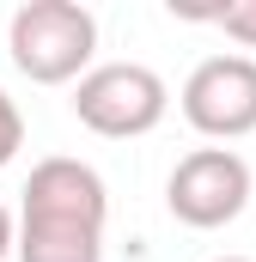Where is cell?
<instances>
[{
  "label": "cell",
  "instance_id": "2",
  "mask_svg": "<svg viewBox=\"0 0 256 262\" xmlns=\"http://www.w3.org/2000/svg\"><path fill=\"white\" fill-rule=\"evenodd\" d=\"M6 55L31 85H73L92 73L98 18L79 0H25L6 25Z\"/></svg>",
  "mask_w": 256,
  "mask_h": 262
},
{
  "label": "cell",
  "instance_id": "3",
  "mask_svg": "<svg viewBox=\"0 0 256 262\" xmlns=\"http://www.w3.org/2000/svg\"><path fill=\"white\" fill-rule=\"evenodd\" d=\"M73 116L104 140H140L165 122L171 110V85L140 61H98L92 73L73 79Z\"/></svg>",
  "mask_w": 256,
  "mask_h": 262
},
{
  "label": "cell",
  "instance_id": "5",
  "mask_svg": "<svg viewBox=\"0 0 256 262\" xmlns=\"http://www.w3.org/2000/svg\"><path fill=\"white\" fill-rule=\"evenodd\" d=\"M183 122L207 140L256 134V55H207L183 79Z\"/></svg>",
  "mask_w": 256,
  "mask_h": 262
},
{
  "label": "cell",
  "instance_id": "1",
  "mask_svg": "<svg viewBox=\"0 0 256 262\" xmlns=\"http://www.w3.org/2000/svg\"><path fill=\"white\" fill-rule=\"evenodd\" d=\"M110 189L86 159H37L12 226L18 262H104Z\"/></svg>",
  "mask_w": 256,
  "mask_h": 262
},
{
  "label": "cell",
  "instance_id": "8",
  "mask_svg": "<svg viewBox=\"0 0 256 262\" xmlns=\"http://www.w3.org/2000/svg\"><path fill=\"white\" fill-rule=\"evenodd\" d=\"M12 256V213H6V201H0V262Z\"/></svg>",
  "mask_w": 256,
  "mask_h": 262
},
{
  "label": "cell",
  "instance_id": "7",
  "mask_svg": "<svg viewBox=\"0 0 256 262\" xmlns=\"http://www.w3.org/2000/svg\"><path fill=\"white\" fill-rule=\"evenodd\" d=\"M18 146H25V116H18V104L6 98V85H0V171L18 159Z\"/></svg>",
  "mask_w": 256,
  "mask_h": 262
},
{
  "label": "cell",
  "instance_id": "4",
  "mask_svg": "<svg viewBox=\"0 0 256 262\" xmlns=\"http://www.w3.org/2000/svg\"><path fill=\"white\" fill-rule=\"evenodd\" d=\"M165 207L189 232H220L250 207V165L232 146H195L177 159V171L165 183Z\"/></svg>",
  "mask_w": 256,
  "mask_h": 262
},
{
  "label": "cell",
  "instance_id": "6",
  "mask_svg": "<svg viewBox=\"0 0 256 262\" xmlns=\"http://www.w3.org/2000/svg\"><path fill=\"white\" fill-rule=\"evenodd\" d=\"M238 49H256V0H232V6H220V12H207Z\"/></svg>",
  "mask_w": 256,
  "mask_h": 262
},
{
  "label": "cell",
  "instance_id": "9",
  "mask_svg": "<svg viewBox=\"0 0 256 262\" xmlns=\"http://www.w3.org/2000/svg\"><path fill=\"white\" fill-rule=\"evenodd\" d=\"M214 262H250V256H214Z\"/></svg>",
  "mask_w": 256,
  "mask_h": 262
}]
</instances>
